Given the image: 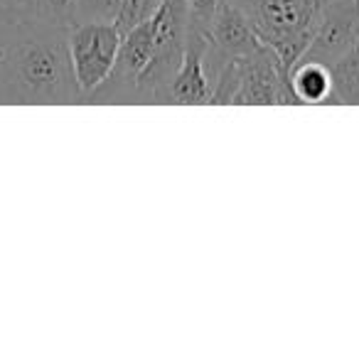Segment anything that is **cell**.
I'll return each instance as SVG.
<instances>
[{"label":"cell","instance_id":"6da1fadb","mask_svg":"<svg viewBox=\"0 0 359 359\" xmlns=\"http://www.w3.org/2000/svg\"><path fill=\"white\" fill-rule=\"evenodd\" d=\"M15 11V27L0 57V106L81 104L67 45L69 27L30 18L18 6Z\"/></svg>","mask_w":359,"mask_h":359},{"label":"cell","instance_id":"7a4b0ae2","mask_svg":"<svg viewBox=\"0 0 359 359\" xmlns=\"http://www.w3.org/2000/svg\"><path fill=\"white\" fill-rule=\"evenodd\" d=\"M212 106H298L290 72L280 57L261 42L254 52L226 62L212 81Z\"/></svg>","mask_w":359,"mask_h":359},{"label":"cell","instance_id":"3957f363","mask_svg":"<svg viewBox=\"0 0 359 359\" xmlns=\"http://www.w3.org/2000/svg\"><path fill=\"white\" fill-rule=\"evenodd\" d=\"M246 15L264 45H269L285 69H293L308 47L323 13L334 0H231Z\"/></svg>","mask_w":359,"mask_h":359},{"label":"cell","instance_id":"277c9868","mask_svg":"<svg viewBox=\"0 0 359 359\" xmlns=\"http://www.w3.org/2000/svg\"><path fill=\"white\" fill-rule=\"evenodd\" d=\"M121 40H123V32L114 20H86L69 25V32H67L69 60L84 99L111 74L116 57H118Z\"/></svg>","mask_w":359,"mask_h":359},{"label":"cell","instance_id":"5b68a950","mask_svg":"<svg viewBox=\"0 0 359 359\" xmlns=\"http://www.w3.org/2000/svg\"><path fill=\"white\" fill-rule=\"evenodd\" d=\"M259 45V35L249 25L244 13L231 0H219L215 20L210 25V35H207L205 55H202V65H205V74L210 84L224 69L226 62L236 60L241 55H249Z\"/></svg>","mask_w":359,"mask_h":359},{"label":"cell","instance_id":"8992f818","mask_svg":"<svg viewBox=\"0 0 359 359\" xmlns=\"http://www.w3.org/2000/svg\"><path fill=\"white\" fill-rule=\"evenodd\" d=\"M359 40V0H334L323 13L298 62L332 67Z\"/></svg>","mask_w":359,"mask_h":359},{"label":"cell","instance_id":"52a82bcc","mask_svg":"<svg viewBox=\"0 0 359 359\" xmlns=\"http://www.w3.org/2000/svg\"><path fill=\"white\" fill-rule=\"evenodd\" d=\"M202 55H205V47L185 45V60H182L180 69L175 72L172 81H170L165 104H180V106L210 104L212 84L205 74Z\"/></svg>","mask_w":359,"mask_h":359},{"label":"cell","instance_id":"ba28073f","mask_svg":"<svg viewBox=\"0 0 359 359\" xmlns=\"http://www.w3.org/2000/svg\"><path fill=\"white\" fill-rule=\"evenodd\" d=\"M290 89H293L298 104H327L330 94H332L330 67L315 65V62H295L290 69Z\"/></svg>","mask_w":359,"mask_h":359},{"label":"cell","instance_id":"9c48e42d","mask_svg":"<svg viewBox=\"0 0 359 359\" xmlns=\"http://www.w3.org/2000/svg\"><path fill=\"white\" fill-rule=\"evenodd\" d=\"M332 94L327 104L359 106V40L330 67Z\"/></svg>","mask_w":359,"mask_h":359},{"label":"cell","instance_id":"30bf717a","mask_svg":"<svg viewBox=\"0 0 359 359\" xmlns=\"http://www.w3.org/2000/svg\"><path fill=\"white\" fill-rule=\"evenodd\" d=\"M217 8H219V0H185V11H187L185 45L207 47V35H210V25L215 20Z\"/></svg>","mask_w":359,"mask_h":359},{"label":"cell","instance_id":"8fae6325","mask_svg":"<svg viewBox=\"0 0 359 359\" xmlns=\"http://www.w3.org/2000/svg\"><path fill=\"white\" fill-rule=\"evenodd\" d=\"M79 0H22V11L30 18L45 22H55V25H67L69 27L74 22V11Z\"/></svg>","mask_w":359,"mask_h":359},{"label":"cell","instance_id":"7c38bea8","mask_svg":"<svg viewBox=\"0 0 359 359\" xmlns=\"http://www.w3.org/2000/svg\"><path fill=\"white\" fill-rule=\"evenodd\" d=\"M123 0H79L74 11V22L86 20H114L118 18Z\"/></svg>","mask_w":359,"mask_h":359},{"label":"cell","instance_id":"4fadbf2b","mask_svg":"<svg viewBox=\"0 0 359 359\" xmlns=\"http://www.w3.org/2000/svg\"><path fill=\"white\" fill-rule=\"evenodd\" d=\"M160 3H163V0H123L118 18H116L118 30L126 32L133 25H138V22L148 20V18L160 8Z\"/></svg>","mask_w":359,"mask_h":359},{"label":"cell","instance_id":"5bb4252c","mask_svg":"<svg viewBox=\"0 0 359 359\" xmlns=\"http://www.w3.org/2000/svg\"><path fill=\"white\" fill-rule=\"evenodd\" d=\"M15 20H18L15 8H0V57H3V50H6L8 40H11V35H13Z\"/></svg>","mask_w":359,"mask_h":359},{"label":"cell","instance_id":"9a60e30c","mask_svg":"<svg viewBox=\"0 0 359 359\" xmlns=\"http://www.w3.org/2000/svg\"><path fill=\"white\" fill-rule=\"evenodd\" d=\"M22 0H0V8H15L20 6Z\"/></svg>","mask_w":359,"mask_h":359}]
</instances>
